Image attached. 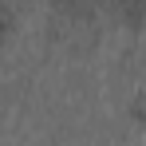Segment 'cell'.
<instances>
[{
    "instance_id": "cell-1",
    "label": "cell",
    "mask_w": 146,
    "mask_h": 146,
    "mask_svg": "<svg viewBox=\"0 0 146 146\" xmlns=\"http://www.w3.org/2000/svg\"><path fill=\"white\" fill-rule=\"evenodd\" d=\"M8 24H12V12H8V8L0 4V32H8Z\"/></svg>"
}]
</instances>
